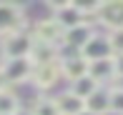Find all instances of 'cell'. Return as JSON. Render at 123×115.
<instances>
[{
    "mask_svg": "<svg viewBox=\"0 0 123 115\" xmlns=\"http://www.w3.org/2000/svg\"><path fill=\"white\" fill-rule=\"evenodd\" d=\"M55 103H58L60 115H83L86 113V100H80V98L73 95L70 90L60 93V95L55 98Z\"/></svg>",
    "mask_w": 123,
    "mask_h": 115,
    "instance_id": "cell-12",
    "label": "cell"
},
{
    "mask_svg": "<svg viewBox=\"0 0 123 115\" xmlns=\"http://www.w3.org/2000/svg\"><path fill=\"white\" fill-rule=\"evenodd\" d=\"M98 23H100V25H105L111 33L123 30V0L100 3V10H98Z\"/></svg>",
    "mask_w": 123,
    "mask_h": 115,
    "instance_id": "cell-9",
    "label": "cell"
},
{
    "mask_svg": "<svg viewBox=\"0 0 123 115\" xmlns=\"http://www.w3.org/2000/svg\"><path fill=\"white\" fill-rule=\"evenodd\" d=\"M86 110L93 115H108L111 113V88H100L93 98H88Z\"/></svg>",
    "mask_w": 123,
    "mask_h": 115,
    "instance_id": "cell-14",
    "label": "cell"
},
{
    "mask_svg": "<svg viewBox=\"0 0 123 115\" xmlns=\"http://www.w3.org/2000/svg\"><path fill=\"white\" fill-rule=\"evenodd\" d=\"M113 60H116V73H118V78L123 80V55H116Z\"/></svg>",
    "mask_w": 123,
    "mask_h": 115,
    "instance_id": "cell-20",
    "label": "cell"
},
{
    "mask_svg": "<svg viewBox=\"0 0 123 115\" xmlns=\"http://www.w3.org/2000/svg\"><path fill=\"white\" fill-rule=\"evenodd\" d=\"M58 78H63V73H60V63H50V65H35L30 83L35 85V88H40V90H48V88H53L55 83H58Z\"/></svg>",
    "mask_w": 123,
    "mask_h": 115,
    "instance_id": "cell-10",
    "label": "cell"
},
{
    "mask_svg": "<svg viewBox=\"0 0 123 115\" xmlns=\"http://www.w3.org/2000/svg\"><path fill=\"white\" fill-rule=\"evenodd\" d=\"M60 48L58 45H50V43H40L35 40V48H33V55L30 60L35 65H50V63H60Z\"/></svg>",
    "mask_w": 123,
    "mask_h": 115,
    "instance_id": "cell-11",
    "label": "cell"
},
{
    "mask_svg": "<svg viewBox=\"0 0 123 115\" xmlns=\"http://www.w3.org/2000/svg\"><path fill=\"white\" fill-rule=\"evenodd\" d=\"M33 70H35V63L30 58H15V60H3L0 63V73H3L8 85H20L25 80H30Z\"/></svg>",
    "mask_w": 123,
    "mask_h": 115,
    "instance_id": "cell-1",
    "label": "cell"
},
{
    "mask_svg": "<svg viewBox=\"0 0 123 115\" xmlns=\"http://www.w3.org/2000/svg\"><path fill=\"white\" fill-rule=\"evenodd\" d=\"M93 35H96V30H93V20H86V23L78 25V28L65 30V35H63V45H60V48H68L70 53L80 55V50L86 48V43L91 40Z\"/></svg>",
    "mask_w": 123,
    "mask_h": 115,
    "instance_id": "cell-5",
    "label": "cell"
},
{
    "mask_svg": "<svg viewBox=\"0 0 123 115\" xmlns=\"http://www.w3.org/2000/svg\"><path fill=\"white\" fill-rule=\"evenodd\" d=\"M80 55L88 60V63H98V60H108L116 58L113 53V43H111V35H93L91 40L86 43V48L80 50Z\"/></svg>",
    "mask_w": 123,
    "mask_h": 115,
    "instance_id": "cell-3",
    "label": "cell"
},
{
    "mask_svg": "<svg viewBox=\"0 0 123 115\" xmlns=\"http://www.w3.org/2000/svg\"><path fill=\"white\" fill-rule=\"evenodd\" d=\"M91 75L93 80H98L100 85H105V83H111V80H116L118 78V73H116V60L113 58H108V60H98V63H91Z\"/></svg>",
    "mask_w": 123,
    "mask_h": 115,
    "instance_id": "cell-13",
    "label": "cell"
},
{
    "mask_svg": "<svg viewBox=\"0 0 123 115\" xmlns=\"http://www.w3.org/2000/svg\"><path fill=\"white\" fill-rule=\"evenodd\" d=\"M83 115H93V113H88V110H86V113H83Z\"/></svg>",
    "mask_w": 123,
    "mask_h": 115,
    "instance_id": "cell-21",
    "label": "cell"
},
{
    "mask_svg": "<svg viewBox=\"0 0 123 115\" xmlns=\"http://www.w3.org/2000/svg\"><path fill=\"white\" fill-rule=\"evenodd\" d=\"M33 48H35V38L30 33L20 30L13 33L3 40V50H5V60H15V58H30Z\"/></svg>",
    "mask_w": 123,
    "mask_h": 115,
    "instance_id": "cell-2",
    "label": "cell"
},
{
    "mask_svg": "<svg viewBox=\"0 0 123 115\" xmlns=\"http://www.w3.org/2000/svg\"><path fill=\"white\" fill-rule=\"evenodd\" d=\"M30 115H60L55 98H38L30 108Z\"/></svg>",
    "mask_w": 123,
    "mask_h": 115,
    "instance_id": "cell-17",
    "label": "cell"
},
{
    "mask_svg": "<svg viewBox=\"0 0 123 115\" xmlns=\"http://www.w3.org/2000/svg\"><path fill=\"white\" fill-rule=\"evenodd\" d=\"M23 30V10L18 5L10 3H0V35L8 38L13 33Z\"/></svg>",
    "mask_w": 123,
    "mask_h": 115,
    "instance_id": "cell-7",
    "label": "cell"
},
{
    "mask_svg": "<svg viewBox=\"0 0 123 115\" xmlns=\"http://www.w3.org/2000/svg\"><path fill=\"white\" fill-rule=\"evenodd\" d=\"M63 35L65 28L58 23L55 18H45V20H38L35 28H33V38L40 43H50V45H63Z\"/></svg>",
    "mask_w": 123,
    "mask_h": 115,
    "instance_id": "cell-4",
    "label": "cell"
},
{
    "mask_svg": "<svg viewBox=\"0 0 123 115\" xmlns=\"http://www.w3.org/2000/svg\"><path fill=\"white\" fill-rule=\"evenodd\" d=\"M60 73L68 83H78L80 78H88L91 73V63L83 55H63L60 58Z\"/></svg>",
    "mask_w": 123,
    "mask_h": 115,
    "instance_id": "cell-6",
    "label": "cell"
},
{
    "mask_svg": "<svg viewBox=\"0 0 123 115\" xmlns=\"http://www.w3.org/2000/svg\"><path fill=\"white\" fill-rule=\"evenodd\" d=\"M111 43H113V53L116 55H123V30L111 33Z\"/></svg>",
    "mask_w": 123,
    "mask_h": 115,
    "instance_id": "cell-19",
    "label": "cell"
},
{
    "mask_svg": "<svg viewBox=\"0 0 123 115\" xmlns=\"http://www.w3.org/2000/svg\"><path fill=\"white\" fill-rule=\"evenodd\" d=\"M100 88H103V85L88 75V78H80L78 83H70V93H73V95H78L80 100H88V98H93V95H96Z\"/></svg>",
    "mask_w": 123,
    "mask_h": 115,
    "instance_id": "cell-15",
    "label": "cell"
},
{
    "mask_svg": "<svg viewBox=\"0 0 123 115\" xmlns=\"http://www.w3.org/2000/svg\"><path fill=\"white\" fill-rule=\"evenodd\" d=\"M50 8L55 10V20H58L65 30H73V28H78V25H83L88 20L86 15L78 10L75 3H50Z\"/></svg>",
    "mask_w": 123,
    "mask_h": 115,
    "instance_id": "cell-8",
    "label": "cell"
},
{
    "mask_svg": "<svg viewBox=\"0 0 123 115\" xmlns=\"http://www.w3.org/2000/svg\"><path fill=\"white\" fill-rule=\"evenodd\" d=\"M111 113L123 115V85L111 88Z\"/></svg>",
    "mask_w": 123,
    "mask_h": 115,
    "instance_id": "cell-18",
    "label": "cell"
},
{
    "mask_svg": "<svg viewBox=\"0 0 123 115\" xmlns=\"http://www.w3.org/2000/svg\"><path fill=\"white\" fill-rule=\"evenodd\" d=\"M20 100L13 90H0V115H18Z\"/></svg>",
    "mask_w": 123,
    "mask_h": 115,
    "instance_id": "cell-16",
    "label": "cell"
}]
</instances>
